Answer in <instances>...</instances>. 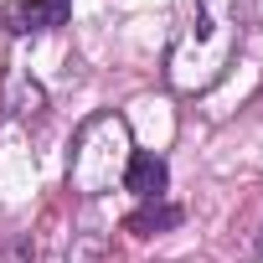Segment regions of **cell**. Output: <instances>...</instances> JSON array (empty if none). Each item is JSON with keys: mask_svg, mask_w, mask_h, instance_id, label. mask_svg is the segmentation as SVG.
Masks as SVG:
<instances>
[{"mask_svg": "<svg viewBox=\"0 0 263 263\" xmlns=\"http://www.w3.org/2000/svg\"><path fill=\"white\" fill-rule=\"evenodd\" d=\"M242 47V0H191V16L165 52V78L176 93H206L227 78Z\"/></svg>", "mask_w": 263, "mask_h": 263, "instance_id": "cell-1", "label": "cell"}, {"mask_svg": "<svg viewBox=\"0 0 263 263\" xmlns=\"http://www.w3.org/2000/svg\"><path fill=\"white\" fill-rule=\"evenodd\" d=\"M129 155H135V140H129L124 114H93L67 155V191L78 196H103L114 191V181H124Z\"/></svg>", "mask_w": 263, "mask_h": 263, "instance_id": "cell-2", "label": "cell"}, {"mask_svg": "<svg viewBox=\"0 0 263 263\" xmlns=\"http://www.w3.org/2000/svg\"><path fill=\"white\" fill-rule=\"evenodd\" d=\"M67 16H72V0H11L0 11V26L11 36H36V31L67 26Z\"/></svg>", "mask_w": 263, "mask_h": 263, "instance_id": "cell-3", "label": "cell"}, {"mask_svg": "<svg viewBox=\"0 0 263 263\" xmlns=\"http://www.w3.org/2000/svg\"><path fill=\"white\" fill-rule=\"evenodd\" d=\"M0 108H6L11 119H31V114H42L47 108V93H42V83L26 72V67H6V78H0Z\"/></svg>", "mask_w": 263, "mask_h": 263, "instance_id": "cell-4", "label": "cell"}, {"mask_svg": "<svg viewBox=\"0 0 263 263\" xmlns=\"http://www.w3.org/2000/svg\"><path fill=\"white\" fill-rule=\"evenodd\" d=\"M165 181H171V171H165L160 155H150V150H135V155H129L124 186L135 191L140 201H160V196H165Z\"/></svg>", "mask_w": 263, "mask_h": 263, "instance_id": "cell-5", "label": "cell"}, {"mask_svg": "<svg viewBox=\"0 0 263 263\" xmlns=\"http://www.w3.org/2000/svg\"><path fill=\"white\" fill-rule=\"evenodd\" d=\"M181 222V206H165V201H145L135 217H129V232H140V237H155V232H165V227H176Z\"/></svg>", "mask_w": 263, "mask_h": 263, "instance_id": "cell-6", "label": "cell"}, {"mask_svg": "<svg viewBox=\"0 0 263 263\" xmlns=\"http://www.w3.org/2000/svg\"><path fill=\"white\" fill-rule=\"evenodd\" d=\"M258 258H263V232H258Z\"/></svg>", "mask_w": 263, "mask_h": 263, "instance_id": "cell-7", "label": "cell"}]
</instances>
